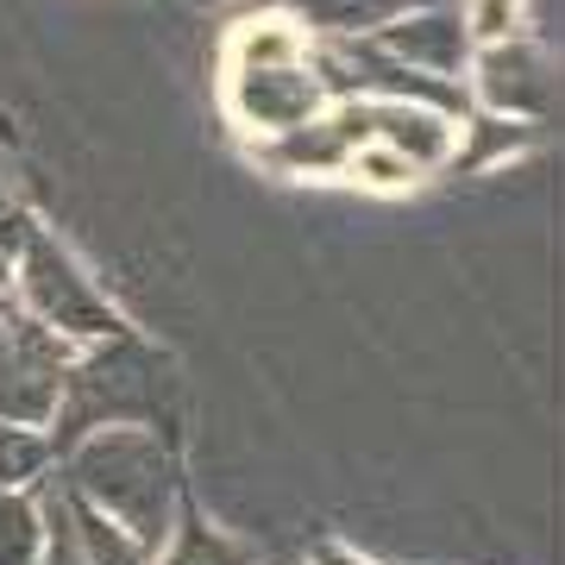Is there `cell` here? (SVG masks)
I'll return each mask as SVG.
<instances>
[{
    "label": "cell",
    "mask_w": 565,
    "mask_h": 565,
    "mask_svg": "<svg viewBox=\"0 0 565 565\" xmlns=\"http://www.w3.org/2000/svg\"><path fill=\"white\" fill-rule=\"evenodd\" d=\"M308 57V32L296 20H245L226 44V70H264V63H302Z\"/></svg>",
    "instance_id": "cell-12"
},
{
    "label": "cell",
    "mask_w": 565,
    "mask_h": 565,
    "mask_svg": "<svg viewBox=\"0 0 565 565\" xmlns=\"http://www.w3.org/2000/svg\"><path fill=\"white\" fill-rule=\"evenodd\" d=\"M13 308L25 321H39L44 333H57L70 345H102L114 333H126L120 308L107 302V289L95 282V270H82V258L51 233H25L13 252Z\"/></svg>",
    "instance_id": "cell-3"
},
{
    "label": "cell",
    "mask_w": 565,
    "mask_h": 565,
    "mask_svg": "<svg viewBox=\"0 0 565 565\" xmlns=\"http://www.w3.org/2000/svg\"><path fill=\"white\" fill-rule=\"evenodd\" d=\"M7 321H13V296H0V333H7Z\"/></svg>",
    "instance_id": "cell-19"
},
{
    "label": "cell",
    "mask_w": 565,
    "mask_h": 565,
    "mask_svg": "<svg viewBox=\"0 0 565 565\" xmlns=\"http://www.w3.org/2000/svg\"><path fill=\"white\" fill-rule=\"evenodd\" d=\"M13 289V252H0V296Z\"/></svg>",
    "instance_id": "cell-18"
},
{
    "label": "cell",
    "mask_w": 565,
    "mask_h": 565,
    "mask_svg": "<svg viewBox=\"0 0 565 565\" xmlns=\"http://www.w3.org/2000/svg\"><path fill=\"white\" fill-rule=\"evenodd\" d=\"M340 177H352V182H364V189H384V195H396V189H415V182H422V170H415L403 151H390V145L359 139L352 151H345Z\"/></svg>",
    "instance_id": "cell-13"
},
{
    "label": "cell",
    "mask_w": 565,
    "mask_h": 565,
    "mask_svg": "<svg viewBox=\"0 0 565 565\" xmlns=\"http://www.w3.org/2000/svg\"><path fill=\"white\" fill-rule=\"evenodd\" d=\"M70 364H76V345L44 333L39 321H25L13 308V321L0 333V422H25L51 434L63 384H70Z\"/></svg>",
    "instance_id": "cell-5"
},
{
    "label": "cell",
    "mask_w": 565,
    "mask_h": 565,
    "mask_svg": "<svg viewBox=\"0 0 565 565\" xmlns=\"http://www.w3.org/2000/svg\"><path fill=\"white\" fill-rule=\"evenodd\" d=\"M39 509H44V553H39V565H88V559H82V546H76V534H70V515H63V503H57V490H51V484H44Z\"/></svg>",
    "instance_id": "cell-15"
},
{
    "label": "cell",
    "mask_w": 565,
    "mask_h": 565,
    "mask_svg": "<svg viewBox=\"0 0 565 565\" xmlns=\"http://www.w3.org/2000/svg\"><path fill=\"white\" fill-rule=\"evenodd\" d=\"M51 484L63 497L88 503L95 515L120 522L132 541L158 553L170 522L182 515V471L177 446L145 434V427H95L57 452V478Z\"/></svg>",
    "instance_id": "cell-1"
},
{
    "label": "cell",
    "mask_w": 565,
    "mask_h": 565,
    "mask_svg": "<svg viewBox=\"0 0 565 565\" xmlns=\"http://www.w3.org/2000/svg\"><path fill=\"white\" fill-rule=\"evenodd\" d=\"M226 114L258 132V145L270 139H289L302 132L308 120L327 114V88L321 76L302 63H264V70H226Z\"/></svg>",
    "instance_id": "cell-6"
},
{
    "label": "cell",
    "mask_w": 565,
    "mask_h": 565,
    "mask_svg": "<svg viewBox=\"0 0 565 565\" xmlns=\"http://www.w3.org/2000/svg\"><path fill=\"white\" fill-rule=\"evenodd\" d=\"M57 478V440L44 427L0 422V497H39Z\"/></svg>",
    "instance_id": "cell-9"
},
{
    "label": "cell",
    "mask_w": 565,
    "mask_h": 565,
    "mask_svg": "<svg viewBox=\"0 0 565 565\" xmlns=\"http://www.w3.org/2000/svg\"><path fill=\"white\" fill-rule=\"evenodd\" d=\"M151 565H258V559H252L245 546L226 541V534L207 522V515H195V509L182 503V515L170 522V534L158 541Z\"/></svg>",
    "instance_id": "cell-10"
},
{
    "label": "cell",
    "mask_w": 565,
    "mask_h": 565,
    "mask_svg": "<svg viewBox=\"0 0 565 565\" xmlns=\"http://www.w3.org/2000/svg\"><path fill=\"white\" fill-rule=\"evenodd\" d=\"M465 20H471V39H509L515 20H522V0H471L465 7Z\"/></svg>",
    "instance_id": "cell-16"
},
{
    "label": "cell",
    "mask_w": 565,
    "mask_h": 565,
    "mask_svg": "<svg viewBox=\"0 0 565 565\" xmlns=\"http://www.w3.org/2000/svg\"><path fill=\"white\" fill-rule=\"evenodd\" d=\"M177 371L158 345L132 340V333H114L102 345H76V364H70V384H63L57 422H51V440L57 452L95 427H145L158 440L177 446Z\"/></svg>",
    "instance_id": "cell-2"
},
{
    "label": "cell",
    "mask_w": 565,
    "mask_h": 565,
    "mask_svg": "<svg viewBox=\"0 0 565 565\" xmlns=\"http://www.w3.org/2000/svg\"><path fill=\"white\" fill-rule=\"evenodd\" d=\"M51 490H57V484H51ZM57 503H63V515H70V534H76V546H82V559H88V565H151V546L132 541L120 522L95 515L88 503L63 497V490H57Z\"/></svg>",
    "instance_id": "cell-11"
},
{
    "label": "cell",
    "mask_w": 565,
    "mask_h": 565,
    "mask_svg": "<svg viewBox=\"0 0 565 565\" xmlns=\"http://www.w3.org/2000/svg\"><path fill=\"white\" fill-rule=\"evenodd\" d=\"M44 509L39 497H0V565H39Z\"/></svg>",
    "instance_id": "cell-14"
},
{
    "label": "cell",
    "mask_w": 565,
    "mask_h": 565,
    "mask_svg": "<svg viewBox=\"0 0 565 565\" xmlns=\"http://www.w3.org/2000/svg\"><path fill=\"white\" fill-rule=\"evenodd\" d=\"M308 565H371V559H359V553H345V546H321Z\"/></svg>",
    "instance_id": "cell-17"
},
{
    "label": "cell",
    "mask_w": 565,
    "mask_h": 565,
    "mask_svg": "<svg viewBox=\"0 0 565 565\" xmlns=\"http://www.w3.org/2000/svg\"><path fill=\"white\" fill-rule=\"evenodd\" d=\"M377 51H390L396 63H408L415 76H434V82H465V63H471V20H465L459 0H446V7H422V13H408V20L384 25V32H371Z\"/></svg>",
    "instance_id": "cell-7"
},
{
    "label": "cell",
    "mask_w": 565,
    "mask_h": 565,
    "mask_svg": "<svg viewBox=\"0 0 565 565\" xmlns=\"http://www.w3.org/2000/svg\"><path fill=\"white\" fill-rule=\"evenodd\" d=\"M296 13H302V32H327V39H371V32H384V25L408 20V13H422V7H446V0H289Z\"/></svg>",
    "instance_id": "cell-8"
},
{
    "label": "cell",
    "mask_w": 565,
    "mask_h": 565,
    "mask_svg": "<svg viewBox=\"0 0 565 565\" xmlns=\"http://www.w3.org/2000/svg\"><path fill=\"white\" fill-rule=\"evenodd\" d=\"M465 95H471V107L490 114V120H515V126L553 120V107H559V70H553V51L534 44V39H522V32L471 44Z\"/></svg>",
    "instance_id": "cell-4"
}]
</instances>
